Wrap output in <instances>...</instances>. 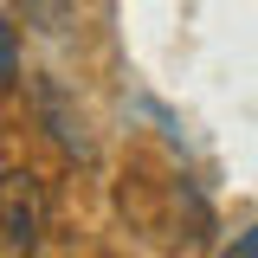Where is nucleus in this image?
I'll return each mask as SVG.
<instances>
[{
	"instance_id": "1",
	"label": "nucleus",
	"mask_w": 258,
	"mask_h": 258,
	"mask_svg": "<svg viewBox=\"0 0 258 258\" xmlns=\"http://www.w3.org/2000/svg\"><path fill=\"white\" fill-rule=\"evenodd\" d=\"M45 239V187L26 168L0 174V258H32Z\"/></svg>"
},
{
	"instance_id": "2",
	"label": "nucleus",
	"mask_w": 258,
	"mask_h": 258,
	"mask_svg": "<svg viewBox=\"0 0 258 258\" xmlns=\"http://www.w3.org/2000/svg\"><path fill=\"white\" fill-rule=\"evenodd\" d=\"M13 71H20V39H13V20L0 13V91L13 84Z\"/></svg>"
},
{
	"instance_id": "3",
	"label": "nucleus",
	"mask_w": 258,
	"mask_h": 258,
	"mask_svg": "<svg viewBox=\"0 0 258 258\" xmlns=\"http://www.w3.org/2000/svg\"><path fill=\"white\" fill-rule=\"evenodd\" d=\"M220 258H258V232H239V239H232Z\"/></svg>"
}]
</instances>
